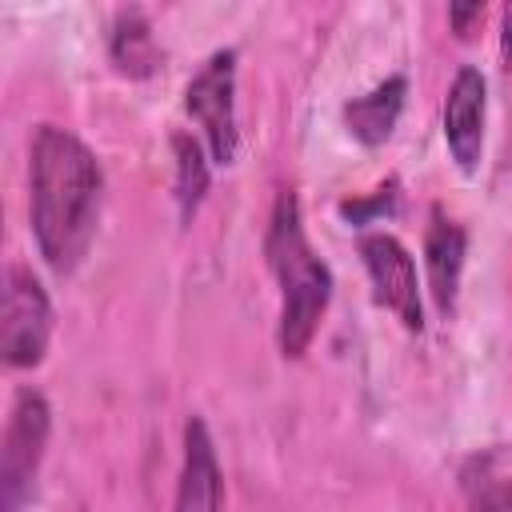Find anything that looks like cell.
I'll list each match as a JSON object with an SVG mask.
<instances>
[{
    "label": "cell",
    "mask_w": 512,
    "mask_h": 512,
    "mask_svg": "<svg viewBox=\"0 0 512 512\" xmlns=\"http://www.w3.org/2000/svg\"><path fill=\"white\" fill-rule=\"evenodd\" d=\"M172 156H176V208H180V220L188 224L196 216V208L204 204V192L212 180V168H208L212 156H204L200 140L188 132L172 136Z\"/></svg>",
    "instance_id": "cell-12"
},
{
    "label": "cell",
    "mask_w": 512,
    "mask_h": 512,
    "mask_svg": "<svg viewBox=\"0 0 512 512\" xmlns=\"http://www.w3.org/2000/svg\"><path fill=\"white\" fill-rule=\"evenodd\" d=\"M184 108L200 124L212 164H232L240 148L236 132V52L220 48L184 88Z\"/></svg>",
    "instance_id": "cell-4"
},
{
    "label": "cell",
    "mask_w": 512,
    "mask_h": 512,
    "mask_svg": "<svg viewBox=\"0 0 512 512\" xmlns=\"http://www.w3.org/2000/svg\"><path fill=\"white\" fill-rule=\"evenodd\" d=\"M264 256L280 284V352L288 360H300L320 328V316L332 300V268L312 252L300 220V200L292 188L276 192L272 220L264 232Z\"/></svg>",
    "instance_id": "cell-2"
},
{
    "label": "cell",
    "mask_w": 512,
    "mask_h": 512,
    "mask_svg": "<svg viewBox=\"0 0 512 512\" xmlns=\"http://www.w3.org/2000/svg\"><path fill=\"white\" fill-rule=\"evenodd\" d=\"M484 16V4H448V20H452V32L456 36H468L472 20Z\"/></svg>",
    "instance_id": "cell-15"
},
{
    "label": "cell",
    "mask_w": 512,
    "mask_h": 512,
    "mask_svg": "<svg viewBox=\"0 0 512 512\" xmlns=\"http://www.w3.org/2000/svg\"><path fill=\"white\" fill-rule=\"evenodd\" d=\"M464 252H468L464 228H460L444 208H432L428 232H424V264H428V292H432V300H436V308H440L444 316L456 312Z\"/></svg>",
    "instance_id": "cell-9"
},
{
    "label": "cell",
    "mask_w": 512,
    "mask_h": 512,
    "mask_svg": "<svg viewBox=\"0 0 512 512\" xmlns=\"http://www.w3.org/2000/svg\"><path fill=\"white\" fill-rule=\"evenodd\" d=\"M500 56H504V64L512 68V4L504 8V36H500Z\"/></svg>",
    "instance_id": "cell-16"
},
{
    "label": "cell",
    "mask_w": 512,
    "mask_h": 512,
    "mask_svg": "<svg viewBox=\"0 0 512 512\" xmlns=\"http://www.w3.org/2000/svg\"><path fill=\"white\" fill-rule=\"evenodd\" d=\"M172 512H224V476L212 432L200 416H188L184 424V460H180Z\"/></svg>",
    "instance_id": "cell-8"
},
{
    "label": "cell",
    "mask_w": 512,
    "mask_h": 512,
    "mask_svg": "<svg viewBox=\"0 0 512 512\" xmlns=\"http://www.w3.org/2000/svg\"><path fill=\"white\" fill-rule=\"evenodd\" d=\"M404 96H408V80H404V76H388V80H380L372 92L352 96V100L344 104V124H348V132H352L364 148L384 144V140L392 136L400 112H404Z\"/></svg>",
    "instance_id": "cell-10"
},
{
    "label": "cell",
    "mask_w": 512,
    "mask_h": 512,
    "mask_svg": "<svg viewBox=\"0 0 512 512\" xmlns=\"http://www.w3.org/2000/svg\"><path fill=\"white\" fill-rule=\"evenodd\" d=\"M360 260L368 268L376 304H384L408 332H420L424 308H420V284H416V264H412L408 248L388 232H364Z\"/></svg>",
    "instance_id": "cell-6"
},
{
    "label": "cell",
    "mask_w": 512,
    "mask_h": 512,
    "mask_svg": "<svg viewBox=\"0 0 512 512\" xmlns=\"http://www.w3.org/2000/svg\"><path fill=\"white\" fill-rule=\"evenodd\" d=\"M468 512H512V480L488 472L468 480Z\"/></svg>",
    "instance_id": "cell-13"
},
{
    "label": "cell",
    "mask_w": 512,
    "mask_h": 512,
    "mask_svg": "<svg viewBox=\"0 0 512 512\" xmlns=\"http://www.w3.org/2000/svg\"><path fill=\"white\" fill-rule=\"evenodd\" d=\"M484 108H488V88L480 68L464 64L456 68L448 96H444V140L460 172H476L480 148H484Z\"/></svg>",
    "instance_id": "cell-7"
},
{
    "label": "cell",
    "mask_w": 512,
    "mask_h": 512,
    "mask_svg": "<svg viewBox=\"0 0 512 512\" xmlns=\"http://www.w3.org/2000/svg\"><path fill=\"white\" fill-rule=\"evenodd\" d=\"M52 336V304L28 264H12L4 276V320L0 352L8 368H32L44 360Z\"/></svg>",
    "instance_id": "cell-5"
},
{
    "label": "cell",
    "mask_w": 512,
    "mask_h": 512,
    "mask_svg": "<svg viewBox=\"0 0 512 512\" xmlns=\"http://www.w3.org/2000/svg\"><path fill=\"white\" fill-rule=\"evenodd\" d=\"M396 208V180H388V184H380L372 196H364V200H344L340 204V216L348 220V224H356V228H364V224H372L380 212H392Z\"/></svg>",
    "instance_id": "cell-14"
},
{
    "label": "cell",
    "mask_w": 512,
    "mask_h": 512,
    "mask_svg": "<svg viewBox=\"0 0 512 512\" xmlns=\"http://www.w3.org/2000/svg\"><path fill=\"white\" fill-rule=\"evenodd\" d=\"M104 172L92 148L68 128L40 124L28 144V220L52 272H72L100 220Z\"/></svg>",
    "instance_id": "cell-1"
},
{
    "label": "cell",
    "mask_w": 512,
    "mask_h": 512,
    "mask_svg": "<svg viewBox=\"0 0 512 512\" xmlns=\"http://www.w3.org/2000/svg\"><path fill=\"white\" fill-rule=\"evenodd\" d=\"M48 432H52L48 400L36 388H20L0 440V512H20L32 500Z\"/></svg>",
    "instance_id": "cell-3"
},
{
    "label": "cell",
    "mask_w": 512,
    "mask_h": 512,
    "mask_svg": "<svg viewBox=\"0 0 512 512\" xmlns=\"http://www.w3.org/2000/svg\"><path fill=\"white\" fill-rule=\"evenodd\" d=\"M108 52H112V64L132 76V80H144L160 68L164 52L152 36V24L140 8H124L116 20H112V36H108Z\"/></svg>",
    "instance_id": "cell-11"
}]
</instances>
